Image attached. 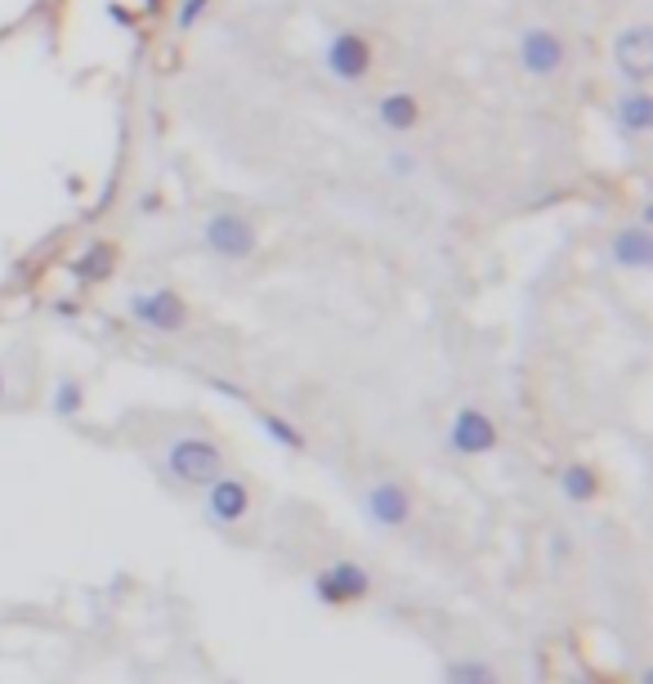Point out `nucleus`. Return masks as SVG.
Masks as SVG:
<instances>
[{
    "label": "nucleus",
    "mask_w": 653,
    "mask_h": 684,
    "mask_svg": "<svg viewBox=\"0 0 653 684\" xmlns=\"http://www.w3.org/2000/svg\"><path fill=\"white\" fill-rule=\"evenodd\" d=\"M125 313L130 322H140L144 331H157V335H179L192 318L188 300L175 291V287H140L125 296Z\"/></svg>",
    "instance_id": "20e7f679"
},
{
    "label": "nucleus",
    "mask_w": 653,
    "mask_h": 684,
    "mask_svg": "<svg viewBox=\"0 0 653 684\" xmlns=\"http://www.w3.org/2000/svg\"><path fill=\"white\" fill-rule=\"evenodd\" d=\"M259 430H265L278 448H287V452H305V434H300V426H291L283 412H259Z\"/></svg>",
    "instance_id": "a211bd4d"
},
{
    "label": "nucleus",
    "mask_w": 653,
    "mask_h": 684,
    "mask_svg": "<svg viewBox=\"0 0 653 684\" xmlns=\"http://www.w3.org/2000/svg\"><path fill=\"white\" fill-rule=\"evenodd\" d=\"M202 493H207V497H202V510H207V519H211L215 528H237V523L251 515V506H255L251 484H246L242 474H233V470H224L220 478H211Z\"/></svg>",
    "instance_id": "1a4fd4ad"
},
{
    "label": "nucleus",
    "mask_w": 653,
    "mask_h": 684,
    "mask_svg": "<svg viewBox=\"0 0 653 684\" xmlns=\"http://www.w3.org/2000/svg\"><path fill=\"white\" fill-rule=\"evenodd\" d=\"M202 246H207V255H215L224 264H246L259 251V229H255L251 216H242L233 207H220L202 224Z\"/></svg>",
    "instance_id": "7ed1b4c3"
},
{
    "label": "nucleus",
    "mask_w": 653,
    "mask_h": 684,
    "mask_svg": "<svg viewBox=\"0 0 653 684\" xmlns=\"http://www.w3.org/2000/svg\"><path fill=\"white\" fill-rule=\"evenodd\" d=\"M613 63L631 86H649V73H653V32H649V23L622 27L613 36Z\"/></svg>",
    "instance_id": "9d476101"
},
{
    "label": "nucleus",
    "mask_w": 653,
    "mask_h": 684,
    "mask_svg": "<svg viewBox=\"0 0 653 684\" xmlns=\"http://www.w3.org/2000/svg\"><path fill=\"white\" fill-rule=\"evenodd\" d=\"M514 58L519 67L533 77V81H551L564 73V63H568V41L555 32V27H524L514 41Z\"/></svg>",
    "instance_id": "423d86ee"
},
{
    "label": "nucleus",
    "mask_w": 653,
    "mask_h": 684,
    "mask_svg": "<svg viewBox=\"0 0 653 684\" xmlns=\"http://www.w3.org/2000/svg\"><path fill=\"white\" fill-rule=\"evenodd\" d=\"M372 595V569L358 560H332L313 573V599L322 608H354Z\"/></svg>",
    "instance_id": "39448f33"
},
{
    "label": "nucleus",
    "mask_w": 653,
    "mask_h": 684,
    "mask_svg": "<svg viewBox=\"0 0 653 684\" xmlns=\"http://www.w3.org/2000/svg\"><path fill=\"white\" fill-rule=\"evenodd\" d=\"M363 515L372 528L380 532H399L412 523L417 515V501H412V488L399 484V478H376V484L363 493Z\"/></svg>",
    "instance_id": "6e6552de"
},
{
    "label": "nucleus",
    "mask_w": 653,
    "mask_h": 684,
    "mask_svg": "<svg viewBox=\"0 0 653 684\" xmlns=\"http://www.w3.org/2000/svg\"><path fill=\"white\" fill-rule=\"evenodd\" d=\"M140 211H144V216H148V211H162V197H157V192H144V197H140Z\"/></svg>",
    "instance_id": "412c9836"
},
{
    "label": "nucleus",
    "mask_w": 653,
    "mask_h": 684,
    "mask_svg": "<svg viewBox=\"0 0 653 684\" xmlns=\"http://www.w3.org/2000/svg\"><path fill=\"white\" fill-rule=\"evenodd\" d=\"M322 67L326 77H336L341 86H363L376 73V45L358 27H341L322 41Z\"/></svg>",
    "instance_id": "f03ea898"
},
{
    "label": "nucleus",
    "mask_w": 653,
    "mask_h": 684,
    "mask_svg": "<svg viewBox=\"0 0 653 684\" xmlns=\"http://www.w3.org/2000/svg\"><path fill=\"white\" fill-rule=\"evenodd\" d=\"M162 461H166V474L179 488H198V493L211 484V478H220L229 470V456L211 434H175L166 443Z\"/></svg>",
    "instance_id": "f257e3e1"
},
{
    "label": "nucleus",
    "mask_w": 653,
    "mask_h": 684,
    "mask_svg": "<svg viewBox=\"0 0 653 684\" xmlns=\"http://www.w3.org/2000/svg\"><path fill=\"white\" fill-rule=\"evenodd\" d=\"M385 170L395 175V179H408V175H417V157H408V153H399V148H395V153L385 157Z\"/></svg>",
    "instance_id": "aec40b11"
},
{
    "label": "nucleus",
    "mask_w": 653,
    "mask_h": 684,
    "mask_svg": "<svg viewBox=\"0 0 653 684\" xmlns=\"http://www.w3.org/2000/svg\"><path fill=\"white\" fill-rule=\"evenodd\" d=\"M211 10V0H175V32H192Z\"/></svg>",
    "instance_id": "6ab92c4d"
},
{
    "label": "nucleus",
    "mask_w": 653,
    "mask_h": 684,
    "mask_svg": "<svg viewBox=\"0 0 653 684\" xmlns=\"http://www.w3.org/2000/svg\"><path fill=\"white\" fill-rule=\"evenodd\" d=\"M560 497L568 501V506H591L596 497H600V470L596 465H586V461H568L564 470H560Z\"/></svg>",
    "instance_id": "4468645a"
},
{
    "label": "nucleus",
    "mask_w": 653,
    "mask_h": 684,
    "mask_svg": "<svg viewBox=\"0 0 653 684\" xmlns=\"http://www.w3.org/2000/svg\"><path fill=\"white\" fill-rule=\"evenodd\" d=\"M73 273L86 283V287H99L117 273V246L112 242H90L77 260H73Z\"/></svg>",
    "instance_id": "2eb2a0df"
},
{
    "label": "nucleus",
    "mask_w": 653,
    "mask_h": 684,
    "mask_svg": "<svg viewBox=\"0 0 653 684\" xmlns=\"http://www.w3.org/2000/svg\"><path fill=\"white\" fill-rule=\"evenodd\" d=\"M497 443H501V430H497V421L484 412V407L466 402V407H456V412H452V421H447V448L456 456L475 461V456L497 452Z\"/></svg>",
    "instance_id": "0eeeda50"
},
{
    "label": "nucleus",
    "mask_w": 653,
    "mask_h": 684,
    "mask_svg": "<svg viewBox=\"0 0 653 684\" xmlns=\"http://www.w3.org/2000/svg\"><path fill=\"white\" fill-rule=\"evenodd\" d=\"M166 0H140V14H162Z\"/></svg>",
    "instance_id": "4be33fe9"
},
{
    "label": "nucleus",
    "mask_w": 653,
    "mask_h": 684,
    "mask_svg": "<svg viewBox=\"0 0 653 684\" xmlns=\"http://www.w3.org/2000/svg\"><path fill=\"white\" fill-rule=\"evenodd\" d=\"M439 680L443 684H501V671L488 658H447Z\"/></svg>",
    "instance_id": "dca6fc26"
},
{
    "label": "nucleus",
    "mask_w": 653,
    "mask_h": 684,
    "mask_svg": "<svg viewBox=\"0 0 653 684\" xmlns=\"http://www.w3.org/2000/svg\"><path fill=\"white\" fill-rule=\"evenodd\" d=\"M421 99L412 90H385L376 99V121L389 130V134H412L421 125Z\"/></svg>",
    "instance_id": "ddd939ff"
},
{
    "label": "nucleus",
    "mask_w": 653,
    "mask_h": 684,
    "mask_svg": "<svg viewBox=\"0 0 653 684\" xmlns=\"http://www.w3.org/2000/svg\"><path fill=\"white\" fill-rule=\"evenodd\" d=\"M49 407H54V417H63V421L81 417L86 412V385L77 376H58V385L49 394Z\"/></svg>",
    "instance_id": "f3484780"
},
{
    "label": "nucleus",
    "mask_w": 653,
    "mask_h": 684,
    "mask_svg": "<svg viewBox=\"0 0 653 684\" xmlns=\"http://www.w3.org/2000/svg\"><path fill=\"white\" fill-rule=\"evenodd\" d=\"M613 125L622 140H644L653 130V99H649V86H627L618 99H613Z\"/></svg>",
    "instance_id": "f8f14e48"
},
{
    "label": "nucleus",
    "mask_w": 653,
    "mask_h": 684,
    "mask_svg": "<svg viewBox=\"0 0 653 684\" xmlns=\"http://www.w3.org/2000/svg\"><path fill=\"white\" fill-rule=\"evenodd\" d=\"M5 398H10V376H5V367H0V407H5Z\"/></svg>",
    "instance_id": "5701e85b"
},
{
    "label": "nucleus",
    "mask_w": 653,
    "mask_h": 684,
    "mask_svg": "<svg viewBox=\"0 0 653 684\" xmlns=\"http://www.w3.org/2000/svg\"><path fill=\"white\" fill-rule=\"evenodd\" d=\"M609 260L627 273H644L653 264V233H649V220L640 224H622L613 238H609Z\"/></svg>",
    "instance_id": "9b49d317"
}]
</instances>
